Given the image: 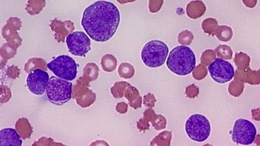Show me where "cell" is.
I'll return each instance as SVG.
<instances>
[{
  "instance_id": "obj_1",
  "label": "cell",
  "mask_w": 260,
  "mask_h": 146,
  "mask_svg": "<svg viewBox=\"0 0 260 146\" xmlns=\"http://www.w3.org/2000/svg\"><path fill=\"white\" fill-rule=\"evenodd\" d=\"M120 22V11L115 4L97 1L83 11L81 24L90 39L98 43H105L116 33Z\"/></svg>"
},
{
  "instance_id": "obj_2",
  "label": "cell",
  "mask_w": 260,
  "mask_h": 146,
  "mask_svg": "<svg viewBox=\"0 0 260 146\" xmlns=\"http://www.w3.org/2000/svg\"><path fill=\"white\" fill-rule=\"evenodd\" d=\"M167 66L176 75H189L196 66V57L193 51L187 46H177L169 53Z\"/></svg>"
},
{
  "instance_id": "obj_3",
  "label": "cell",
  "mask_w": 260,
  "mask_h": 146,
  "mask_svg": "<svg viewBox=\"0 0 260 146\" xmlns=\"http://www.w3.org/2000/svg\"><path fill=\"white\" fill-rule=\"evenodd\" d=\"M169 47L164 42L153 40L146 43L141 52L143 63L149 68H155L166 63Z\"/></svg>"
},
{
  "instance_id": "obj_4",
  "label": "cell",
  "mask_w": 260,
  "mask_h": 146,
  "mask_svg": "<svg viewBox=\"0 0 260 146\" xmlns=\"http://www.w3.org/2000/svg\"><path fill=\"white\" fill-rule=\"evenodd\" d=\"M73 84L69 81L53 77L49 80L46 87V97L51 103L61 106L71 99Z\"/></svg>"
},
{
  "instance_id": "obj_5",
  "label": "cell",
  "mask_w": 260,
  "mask_h": 146,
  "mask_svg": "<svg viewBox=\"0 0 260 146\" xmlns=\"http://www.w3.org/2000/svg\"><path fill=\"white\" fill-rule=\"evenodd\" d=\"M185 132L192 140L203 142L210 137V122L205 116L194 114L185 122Z\"/></svg>"
},
{
  "instance_id": "obj_6",
  "label": "cell",
  "mask_w": 260,
  "mask_h": 146,
  "mask_svg": "<svg viewBox=\"0 0 260 146\" xmlns=\"http://www.w3.org/2000/svg\"><path fill=\"white\" fill-rule=\"evenodd\" d=\"M57 78L69 81H73L78 74V66L73 57L67 55H59L47 65Z\"/></svg>"
},
{
  "instance_id": "obj_7",
  "label": "cell",
  "mask_w": 260,
  "mask_h": 146,
  "mask_svg": "<svg viewBox=\"0 0 260 146\" xmlns=\"http://www.w3.org/2000/svg\"><path fill=\"white\" fill-rule=\"evenodd\" d=\"M257 130L249 120L240 118L236 120L232 130V139L234 142L242 145H250L254 142Z\"/></svg>"
},
{
  "instance_id": "obj_8",
  "label": "cell",
  "mask_w": 260,
  "mask_h": 146,
  "mask_svg": "<svg viewBox=\"0 0 260 146\" xmlns=\"http://www.w3.org/2000/svg\"><path fill=\"white\" fill-rule=\"evenodd\" d=\"M66 44L69 52L75 56H85L91 50V42L84 32L75 31L69 34Z\"/></svg>"
},
{
  "instance_id": "obj_9",
  "label": "cell",
  "mask_w": 260,
  "mask_h": 146,
  "mask_svg": "<svg viewBox=\"0 0 260 146\" xmlns=\"http://www.w3.org/2000/svg\"><path fill=\"white\" fill-rule=\"evenodd\" d=\"M208 71L211 78L220 84L229 82L235 76V70L231 62L220 58H217L211 62L208 66Z\"/></svg>"
},
{
  "instance_id": "obj_10",
  "label": "cell",
  "mask_w": 260,
  "mask_h": 146,
  "mask_svg": "<svg viewBox=\"0 0 260 146\" xmlns=\"http://www.w3.org/2000/svg\"><path fill=\"white\" fill-rule=\"evenodd\" d=\"M49 80L48 74L41 69H35L27 78V86L29 91L37 96L45 94Z\"/></svg>"
},
{
  "instance_id": "obj_11",
  "label": "cell",
  "mask_w": 260,
  "mask_h": 146,
  "mask_svg": "<svg viewBox=\"0 0 260 146\" xmlns=\"http://www.w3.org/2000/svg\"><path fill=\"white\" fill-rule=\"evenodd\" d=\"M22 145V140L17 132L12 128H5L0 131V145Z\"/></svg>"
},
{
  "instance_id": "obj_12",
  "label": "cell",
  "mask_w": 260,
  "mask_h": 146,
  "mask_svg": "<svg viewBox=\"0 0 260 146\" xmlns=\"http://www.w3.org/2000/svg\"><path fill=\"white\" fill-rule=\"evenodd\" d=\"M205 11V5L202 2H190L187 7V14L191 18L201 17Z\"/></svg>"
},
{
  "instance_id": "obj_13",
  "label": "cell",
  "mask_w": 260,
  "mask_h": 146,
  "mask_svg": "<svg viewBox=\"0 0 260 146\" xmlns=\"http://www.w3.org/2000/svg\"><path fill=\"white\" fill-rule=\"evenodd\" d=\"M215 33L217 38L222 41H229L232 36V31L231 27L228 26H218Z\"/></svg>"
},
{
  "instance_id": "obj_14",
  "label": "cell",
  "mask_w": 260,
  "mask_h": 146,
  "mask_svg": "<svg viewBox=\"0 0 260 146\" xmlns=\"http://www.w3.org/2000/svg\"><path fill=\"white\" fill-rule=\"evenodd\" d=\"M118 73L124 78H131L134 74V67L128 63H122L118 69Z\"/></svg>"
},
{
  "instance_id": "obj_15",
  "label": "cell",
  "mask_w": 260,
  "mask_h": 146,
  "mask_svg": "<svg viewBox=\"0 0 260 146\" xmlns=\"http://www.w3.org/2000/svg\"><path fill=\"white\" fill-rule=\"evenodd\" d=\"M217 55L224 59H231L232 56V51L231 47L226 45H220L216 49Z\"/></svg>"
},
{
  "instance_id": "obj_16",
  "label": "cell",
  "mask_w": 260,
  "mask_h": 146,
  "mask_svg": "<svg viewBox=\"0 0 260 146\" xmlns=\"http://www.w3.org/2000/svg\"><path fill=\"white\" fill-rule=\"evenodd\" d=\"M191 34V32L189 31H184L179 34L178 41L181 45H189L191 43L192 39H187V36Z\"/></svg>"
}]
</instances>
